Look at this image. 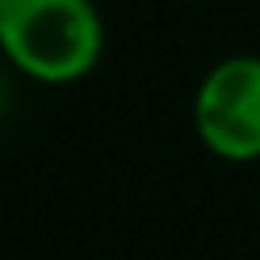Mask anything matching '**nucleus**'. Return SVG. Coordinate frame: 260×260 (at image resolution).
Listing matches in <instances>:
<instances>
[{
  "label": "nucleus",
  "mask_w": 260,
  "mask_h": 260,
  "mask_svg": "<svg viewBox=\"0 0 260 260\" xmlns=\"http://www.w3.org/2000/svg\"><path fill=\"white\" fill-rule=\"evenodd\" d=\"M0 54L39 84H77L104 57L92 0H0Z\"/></svg>",
  "instance_id": "obj_1"
},
{
  "label": "nucleus",
  "mask_w": 260,
  "mask_h": 260,
  "mask_svg": "<svg viewBox=\"0 0 260 260\" xmlns=\"http://www.w3.org/2000/svg\"><path fill=\"white\" fill-rule=\"evenodd\" d=\"M195 138L222 161H260V54L211 65L191 100Z\"/></svg>",
  "instance_id": "obj_2"
}]
</instances>
